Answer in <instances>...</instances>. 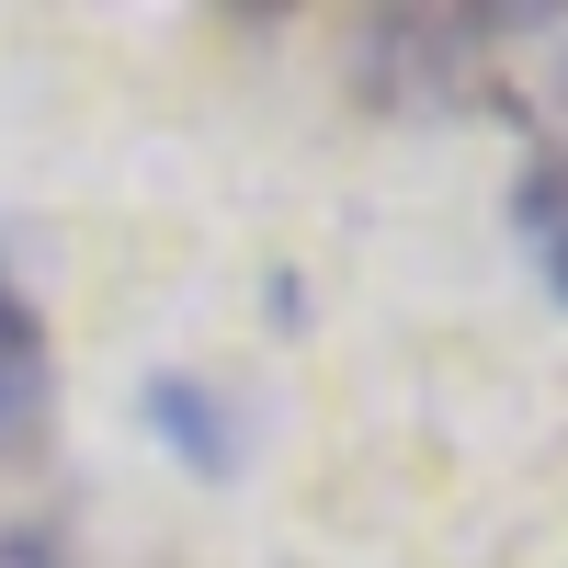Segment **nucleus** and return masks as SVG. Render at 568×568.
I'll list each match as a JSON object with an SVG mask.
<instances>
[{"label":"nucleus","instance_id":"obj_3","mask_svg":"<svg viewBox=\"0 0 568 568\" xmlns=\"http://www.w3.org/2000/svg\"><path fill=\"white\" fill-rule=\"evenodd\" d=\"M511 240H524L546 307H568V136H535L511 171Z\"/></svg>","mask_w":568,"mask_h":568},{"label":"nucleus","instance_id":"obj_2","mask_svg":"<svg viewBox=\"0 0 568 568\" xmlns=\"http://www.w3.org/2000/svg\"><path fill=\"white\" fill-rule=\"evenodd\" d=\"M45 387H58V364H45V318H34V296L12 284V262H0V466L34 455Z\"/></svg>","mask_w":568,"mask_h":568},{"label":"nucleus","instance_id":"obj_1","mask_svg":"<svg viewBox=\"0 0 568 568\" xmlns=\"http://www.w3.org/2000/svg\"><path fill=\"white\" fill-rule=\"evenodd\" d=\"M557 12H353V80L375 114H455L489 91L511 34H546Z\"/></svg>","mask_w":568,"mask_h":568},{"label":"nucleus","instance_id":"obj_5","mask_svg":"<svg viewBox=\"0 0 568 568\" xmlns=\"http://www.w3.org/2000/svg\"><path fill=\"white\" fill-rule=\"evenodd\" d=\"M12 557H23V568H45V546H12Z\"/></svg>","mask_w":568,"mask_h":568},{"label":"nucleus","instance_id":"obj_4","mask_svg":"<svg viewBox=\"0 0 568 568\" xmlns=\"http://www.w3.org/2000/svg\"><path fill=\"white\" fill-rule=\"evenodd\" d=\"M149 433L194 466V478H240V420L205 375H149Z\"/></svg>","mask_w":568,"mask_h":568}]
</instances>
